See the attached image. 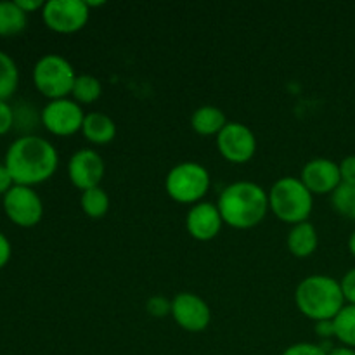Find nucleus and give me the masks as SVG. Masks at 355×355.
Segmentation results:
<instances>
[{
  "instance_id": "nucleus-1",
  "label": "nucleus",
  "mask_w": 355,
  "mask_h": 355,
  "mask_svg": "<svg viewBox=\"0 0 355 355\" xmlns=\"http://www.w3.org/2000/svg\"><path fill=\"white\" fill-rule=\"evenodd\" d=\"M3 165L16 186L35 187L54 175L59 166V153L47 139L26 134L9 146Z\"/></svg>"
},
{
  "instance_id": "nucleus-2",
  "label": "nucleus",
  "mask_w": 355,
  "mask_h": 355,
  "mask_svg": "<svg viewBox=\"0 0 355 355\" xmlns=\"http://www.w3.org/2000/svg\"><path fill=\"white\" fill-rule=\"evenodd\" d=\"M218 211L224 224L234 229L257 227L269 211V193L252 180L229 184L218 194Z\"/></svg>"
},
{
  "instance_id": "nucleus-3",
  "label": "nucleus",
  "mask_w": 355,
  "mask_h": 355,
  "mask_svg": "<svg viewBox=\"0 0 355 355\" xmlns=\"http://www.w3.org/2000/svg\"><path fill=\"white\" fill-rule=\"evenodd\" d=\"M295 304L312 321H333L345 307L340 281L326 274H312L302 279L295 290Z\"/></svg>"
},
{
  "instance_id": "nucleus-4",
  "label": "nucleus",
  "mask_w": 355,
  "mask_h": 355,
  "mask_svg": "<svg viewBox=\"0 0 355 355\" xmlns=\"http://www.w3.org/2000/svg\"><path fill=\"white\" fill-rule=\"evenodd\" d=\"M314 208V194L300 177H281L269 189V210L284 224L307 222Z\"/></svg>"
},
{
  "instance_id": "nucleus-5",
  "label": "nucleus",
  "mask_w": 355,
  "mask_h": 355,
  "mask_svg": "<svg viewBox=\"0 0 355 355\" xmlns=\"http://www.w3.org/2000/svg\"><path fill=\"white\" fill-rule=\"evenodd\" d=\"M35 89L49 101L71 96L76 73L71 62L61 54H45L33 66Z\"/></svg>"
},
{
  "instance_id": "nucleus-6",
  "label": "nucleus",
  "mask_w": 355,
  "mask_h": 355,
  "mask_svg": "<svg viewBox=\"0 0 355 355\" xmlns=\"http://www.w3.org/2000/svg\"><path fill=\"white\" fill-rule=\"evenodd\" d=\"M210 172L198 162L173 165L165 177L166 194L182 205H196L210 189Z\"/></svg>"
},
{
  "instance_id": "nucleus-7",
  "label": "nucleus",
  "mask_w": 355,
  "mask_h": 355,
  "mask_svg": "<svg viewBox=\"0 0 355 355\" xmlns=\"http://www.w3.org/2000/svg\"><path fill=\"white\" fill-rule=\"evenodd\" d=\"M3 211L14 225L23 229L35 227L44 217V201L35 187L16 186L2 196Z\"/></svg>"
},
{
  "instance_id": "nucleus-8",
  "label": "nucleus",
  "mask_w": 355,
  "mask_h": 355,
  "mask_svg": "<svg viewBox=\"0 0 355 355\" xmlns=\"http://www.w3.org/2000/svg\"><path fill=\"white\" fill-rule=\"evenodd\" d=\"M90 9L85 0H49L42 9L45 26L54 33L71 35L89 23Z\"/></svg>"
},
{
  "instance_id": "nucleus-9",
  "label": "nucleus",
  "mask_w": 355,
  "mask_h": 355,
  "mask_svg": "<svg viewBox=\"0 0 355 355\" xmlns=\"http://www.w3.org/2000/svg\"><path fill=\"white\" fill-rule=\"evenodd\" d=\"M85 113L82 104L64 97V99L49 101L40 111V121L51 134L58 137H68L82 130Z\"/></svg>"
},
{
  "instance_id": "nucleus-10",
  "label": "nucleus",
  "mask_w": 355,
  "mask_h": 355,
  "mask_svg": "<svg viewBox=\"0 0 355 355\" xmlns=\"http://www.w3.org/2000/svg\"><path fill=\"white\" fill-rule=\"evenodd\" d=\"M217 149L227 162L246 163L255 156L257 137L241 121H229L217 135Z\"/></svg>"
},
{
  "instance_id": "nucleus-11",
  "label": "nucleus",
  "mask_w": 355,
  "mask_h": 355,
  "mask_svg": "<svg viewBox=\"0 0 355 355\" xmlns=\"http://www.w3.org/2000/svg\"><path fill=\"white\" fill-rule=\"evenodd\" d=\"M172 318L189 333H201L210 326V305L191 291H182L172 298Z\"/></svg>"
},
{
  "instance_id": "nucleus-12",
  "label": "nucleus",
  "mask_w": 355,
  "mask_h": 355,
  "mask_svg": "<svg viewBox=\"0 0 355 355\" xmlns=\"http://www.w3.org/2000/svg\"><path fill=\"white\" fill-rule=\"evenodd\" d=\"M106 173V165L99 153L94 149H78L71 155L68 162V177L80 191L92 189L101 186V180Z\"/></svg>"
},
{
  "instance_id": "nucleus-13",
  "label": "nucleus",
  "mask_w": 355,
  "mask_h": 355,
  "mask_svg": "<svg viewBox=\"0 0 355 355\" xmlns=\"http://www.w3.org/2000/svg\"><path fill=\"white\" fill-rule=\"evenodd\" d=\"M300 179L312 194H333L342 184L340 165L329 158H314L305 163Z\"/></svg>"
},
{
  "instance_id": "nucleus-14",
  "label": "nucleus",
  "mask_w": 355,
  "mask_h": 355,
  "mask_svg": "<svg viewBox=\"0 0 355 355\" xmlns=\"http://www.w3.org/2000/svg\"><path fill=\"white\" fill-rule=\"evenodd\" d=\"M224 220L218 207L210 201L193 205L186 215V229L189 236L198 241H211L218 236Z\"/></svg>"
},
{
  "instance_id": "nucleus-15",
  "label": "nucleus",
  "mask_w": 355,
  "mask_h": 355,
  "mask_svg": "<svg viewBox=\"0 0 355 355\" xmlns=\"http://www.w3.org/2000/svg\"><path fill=\"white\" fill-rule=\"evenodd\" d=\"M82 132L89 142L96 146L110 144L116 137V123L113 118L101 111H92L85 114Z\"/></svg>"
},
{
  "instance_id": "nucleus-16",
  "label": "nucleus",
  "mask_w": 355,
  "mask_h": 355,
  "mask_svg": "<svg viewBox=\"0 0 355 355\" xmlns=\"http://www.w3.org/2000/svg\"><path fill=\"white\" fill-rule=\"evenodd\" d=\"M286 245L291 255L298 257V259L311 257L318 250L319 245L318 229L309 220L297 225H291L290 232H288Z\"/></svg>"
},
{
  "instance_id": "nucleus-17",
  "label": "nucleus",
  "mask_w": 355,
  "mask_h": 355,
  "mask_svg": "<svg viewBox=\"0 0 355 355\" xmlns=\"http://www.w3.org/2000/svg\"><path fill=\"white\" fill-rule=\"evenodd\" d=\"M229 121L224 111L217 106H211V104L200 106L194 111L193 116H191V127H193V130L196 134L205 135V137H210V135L217 137L222 128Z\"/></svg>"
},
{
  "instance_id": "nucleus-18",
  "label": "nucleus",
  "mask_w": 355,
  "mask_h": 355,
  "mask_svg": "<svg viewBox=\"0 0 355 355\" xmlns=\"http://www.w3.org/2000/svg\"><path fill=\"white\" fill-rule=\"evenodd\" d=\"M28 14L14 0L0 2V37H16L26 30Z\"/></svg>"
},
{
  "instance_id": "nucleus-19",
  "label": "nucleus",
  "mask_w": 355,
  "mask_h": 355,
  "mask_svg": "<svg viewBox=\"0 0 355 355\" xmlns=\"http://www.w3.org/2000/svg\"><path fill=\"white\" fill-rule=\"evenodd\" d=\"M19 85V68L12 55L0 51V101H9Z\"/></svg>"
},
{
  "instance_id": "nucleus-20",
  "label": "nucleus",
  "mask_w": 355,
  "mask_h": 355,
  "mask_svg": "<svg viewBox=\"0 0 355 355\" xmlns=\"http://www.w3.org/2000/svg\"><path fill=\"white\" fill-rule=\"evenodd\" d=\"M80 207L83 214L90 218H103L110 211V196L101 186L82 191Z\"/></svg>"
},
{
  "instance_id": "nucleus-21",
  "label": "nucleus",
  "mask_w": 355,
  "mask_h": 355,
  "mask_svg": "<svg viewBox=\"0 0 355 355\" xmlns=\"http://www.w3.org/2000/svg\"><path fill=\"white\" fill-rule=\"evenodd\" d=\"M103 94V83L97 76L89 75H78L75 80V85L71 90V99L76 101L78 104H92Z\"/></svg>"
},
{
  "instance_id": "nucleus-22",
  "label": "nucleus",
  "mask_w": 355,
  "mask_h": 355,
  "mask_svg": "<svg viewBox=\"0 0 355 355\" xmlns=\"http://www.w3.org/2000/svg\"><path fill=\"white\" fill-rule=\"evenodd\" d=\"M335 338L342 345L355 349V305H345L335 319Z\"/></svg>"
},
{
  "instance_id": "nucleus-23",
  "label": "nucleus",
  "mask_w": 355,
  "mask_h": 355,
  "mask_svg": "<svg viewBox=\"0 0 355 355\" xmlns=\"http://www.w3.org/2000/svg\"><path fill=\"white\" fill-rule=\"evenodd\" d=\"M331 205L340 215L355 220V184H340L331 194Z\"/></svg>"
},
{
  "instance_id": "nucleus-24",
  "label": "nucleus",
  "mask_w": 355,
  "mask_h": 355,
  "mask_svg": "<svg viewBox=\"0 0 355 355\" xmlns=\"http://www.w3.org/2000/svg\"><path fill=\"white\" fill-rule=\"evenodd\" d=\"M146 312L155 319H163L168 314L172 315V300L162 295H155L146 302Z\"/></svg>"
},
{
  "instance_id": "nucleus-25",
  "label": "nucleus",
  "mask_w": 355,
  "mask_h": 355,
  "mask_svg": "<svg viewBox=\"0 0 355 355\" xmlns=\"http://www.w3.org/2000/svg\"><path fill=\"white\" fill-rule=\"evenodd\" d=\"M281 355H328V352L319 343L300 342L288 347Z\"/></svg>"
},
{
  "instance_id": "nucleus-26",
  "label": "nucleus",
  "mask_w": 355,
  "mask_h": 355,
  "mask_svg": "<svg viewBox=\"0 0 355 355\" xmlns=\"http://www.w3.org/2000/svg\"><path fill=\"white\" fill-rule=\"evenodd\" d=\"M14 127V107L9 101H0V135H6Z\"/></svg>"
},
{
  "instance_id": "nucleus-27",
  "label": "nucleus",
  "mask_w": 355,
  "mask_h": 355,
  "mask_svg": "<svg viewBox=\"0 0 355 355\" xmlns=\"http://www.w3.org/2000/svg\"><path fill=\"white\" fill-rule=\"evenodd\" d=\"M340 284H342L345 302H349V305H355V267L342 277Z\"/></svg>"
},
{
  "instance_id": "nucleus-28",
  "label": "nucleus",
  "mask_w": 355,
  "mask_h": 355,
  "mask_svg": "<svg viewBox=\"0 0 355 355\" xmlns=\"http://www.w3.org/2000/svg\"><path fill=\"white\" fill-rule=\"evenodd\" d=\"M340 165V175H342V184H355V155L347 156Z\"/></svg>"
},
{
  "instance_id": "nucleus-29",
  "label": "nucleus",
  "mask_w": 355,
  "mask_h": 355,
  "mask_svg": "<svg viewBox=\"0 0 355 355\" xmlns=\"http://www.w3.org/2000/svg\"><path fill=\"white\" fill-rule=\"evenodd\" d=\"M10 255H12V245H10L9 238L3 232H0V269L9 263Z\"/></svg>"
},
{
  "instance_id": "nucleus-30",
  "label": "nucleus",
  "mask_w": 355,
  "mask_h": 355,
  "mask_svg": "<svg viewBox=\"0 0 355 355\" xmlns=\"http://www.w3.org/2000/svg\"><path fill=\"white\" fill-rule=\"evenodd\" d=\"M315 333H318V336H321L324 342H329V340L335 336V324H333V321L315 322Z\"/></svg>"
},
{
  "instance_id": "nucleus-31",
  "label": "nucleus",
  "mask_w": 355,
  "mask_h": 355,
  "mask_svg": "<svg viewBox=\"0 0 355 355\" xmlns=\"http://www.w3.org/2000/svg\"><path fill=\"white\" fill-rule=\"evenodd\" d=\"M14 186V180L10 177L9 170L3 163H0V196H3L6 193H9Z\"/></svg>"
},
{
  "instance_id": "nucleus-32",
  "label": "nucleus",
  "mask_w": 355,
  "mask_h": 355,
  "mask_svg": "<svg viewBox=\"0 0 355 355\" xmlns=\"http://www.w3.org/2000/svg\"><path fill=\"white\" fill-rule=\"evenodd\" d=\"M14 2H16L17 6H19V9L26 14L35 12V10H42L45 3L42 2V0H14Z\"/></svg>"
},
{
  "instance_id": "nucleus-33",
  "label": "nucleus",
  "mask_w": 355,
  "mask_h": 355,
  "mask_svg": "<svg viewBox=\"0 0 355 355\" xmlns=\"http://www.w3.org/2000/svg\"><path fill=\"white\" fill-rule=\"evenodd\" d=\"M328 355H355V349H350V347H335Z\"/></svg>"
},
{
  "instance_id": "nucleus-34",
  "label": "nucleus",
  "mask_w": 355,
  "mask_h": 355,
  "mask_svg": "<svg viewBox=\"0 0 355 355\" xmlns=\"http://www.w3.org/2000/svg\"><path fill=\"white\" fill-rule=\"evenodd\" d=\"M349 250H350V253L355 257V231H352V234H350V238H349Z\"/></svg>"
},
{
  "instance_id": "nucleus-35",
  "label": "nucleus",
  "mask_w": 355,
  "mask_h": 355,
  "mask_svg": "<svg viewBox=\"0 0 355 355\" xmlns=\"http://www.w3.org/2000/svg\"><path fill=\"white\" fill-rule=\"evenodd\" d=\"M87 2V6H89V9H92V7H101V6H104V0H96V2H94V0H85Z\"/></svg>"
}]
</instances>
